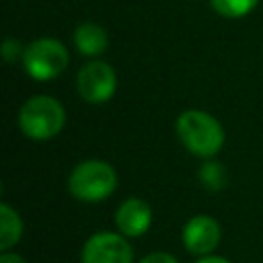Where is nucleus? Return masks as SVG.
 I'll use <instances>...</instances> for the list:
<instances>
[{
  "mask_svg": "<svg viewBox=\"0 0 263 263\" xmlns=\"http://www.w3.org/2000/svg\"><path fill=\"white\" fill-rule=\"evenodd\" d=\"M80 263H134V251L127 242V236L121 232H95L90 238H86Z\"/></svg>",
  "mask_w": 263,
  "mask_h": 263,
  "instance_id": "nucleus-6",
  "label": "nucleus"
},
{
  "mask_svg": "<svg viewBox=\"0 0 263 263\" xmlns=\"http://www.w3.org/2000/svg\"><path fill=\"white\" fill-rule=\"evenodd\" d=\"M23 51H25V47H21L18 39L6 37V39L2 41V58H4L6 64H12V62H16V60H23Z\"/></svg>",
  "mask_w": 263,
  "mask_h": 263,
  "instance_id": "nucleus-13",
  "label": "nucleus"
},
{
  "mask_svg": "<svg viewBox=\"0 0 263 263\" xmlns=\"http://www.w3.org/2000/svg\"><path fill=\"white\" fill-rule=\"evenodd\" d=\"M115 88H117V74L111 64L103 60H90L78 70L76 90L86 103L90 105L107 103L115 95Z\"/></svg>",
  "mask_w": 263,
  "mask_h": 263,
  "instance_id": "nucleus-5",
  "label": "nucleus"
},
{
  "mask_svg": "<svg viewBox=\"0 0 263 263\" xmlns=\"http://www.w3.org/2000/svg\"><path fill=\"white\" fill-rule=\"evenodd\" d=\"M212 8L228 18H240L247 16L249 12L255 10V6L259 4V0H210Z\"/></svg>",
  "mask_w": 263,
  "mask_h": 263,
  "instance_id": "nucleus-12",
  "label": "nucleus"
},
{
  "mask_svg": "<svg viewBox=\"0 0 263 263\" xmlns=\"http://www.w3.org/2000/svg\"><path fill=\"white\" fill-rule=\"evenodd\" d=\"M175 132L179 142L195 156L212 158L224 146V127L222 123L199 109L183 111L175 121Z\"/></svg>",
  "mask_w": 263,
  "mask_h": 263,
  "instance_id": "nucleus-1",
  "label": "nucleus"
},
{
  "mask_svg": "<svg viewBox=\"0 0 263 263\" xmlns=\"http://www.w3.org/2000/svg\"><path fill=\"white\" fill-rule=\"evenodd\" d=\"M0 263H27L21 255H16V253H10V251H2V255H0Z\"/></svg>",
  "mask_w": 263,
  "mask_h": 263,
  "instance_id": "nucleus-15",
  "label": "nucleus"
},
{
  "mask_svg": "<svg viewBox=\"0 0 263 263\" xmlns=\"http://www.w3.org/2000/svg\"><path fill=\"white\" fill-rule=\"evenodd\" d=\"M66 125V109L64 105L49 97L37 95L23 103L18 111V127L21 132L37 142H45L58 136Z\"/></svg>",
  "mask_w": 263,
  "mask_h": 263,
  "instance_id": "nucleus-2",
  "label": "nucleus"
},
{
  "mask_svg": "<svg viewBox=\"0 0 263 263\" xmlns=\"http://www.w3.org/2000/svg\"><path fill=\"white\" fill-rule=\"evenodd\" d=\"M181 238L185 249L191 255L203 257L216 251V247L220 245L222 238V230L216 218L205 216V214H197L193 218H189L181 230Z\"/></svg>",
  "mask_w": 263,
  "mask_h": 263,
  "instance_id": "nucleus-7",
  "label": "nucleus"
},
{
  "mask_svg": "<svg viewBox=\"0 0 263 263\" xmlns=\"http://www.w3.org/2000/svg\"><path fill=\"white\" fill-rule=\"evenodd\" d=\"M74 45H76L78 53H82L86 58H95L107 49L109 37H107V31L99 23L84 21L74 29Z\"/></svg>",
  "mask_w": 263,
  "mask_h": 263,
  "instance_id": "nucleus-9",
  "label": "nucleus"
},
{
  "mask_svg": "<svg viewBox=\"0 0 263 263\" xmlns=\"http://www.w3.org/2000/svg\"><path fill=\"white\" fill-rule=\"evenodd\" d=\"M23 236V220L10 203H0V251H10Z\"/></svg>",
  "mask_w": 263,
  "mask_h": 263,
  "instance_id": "nucleus-10",
  "label": "nucleus"
},
{
  "mask_svg": "<svg viewBox=\"0 0 263 263\" xmlns=\"http://www.w3.org/2000/svg\"><path fill=\"white\" fill-rule=\"evenodd\" d=\"M117 187V173L105 160H82L78 162L70 177L68 189L80 201H103L107 199Z\"/></svg>",
  "mask_w": 263,
  "mask_h": 263,
  "instance_id": "nucleus-3",
  "label": "nucleus"
},
{
  "mask_svg": "<svg viewBox=\"0 0 263 263\" xmlns=\"http://www.w3.org/2000/svg\"><path fill=\"white\" fill-rule=\"evenodd\" d=\"M115 224L119 232L127 238H138L148 232L152 224V210L148 201L140 197H127L115 210Z\"/></svg>",
  "mask_w": 263,
  "mask_h": 263,
  "instance_id": "nucleus-8",
  "label": "nucleus"
},
{
  "mask_svg": "<svg viewBox=\"0 0 263 263\" xmlns=\"http://www.w3.org/2000/svg\"><path fill=\"white\" fill-rule=\"evenodd\" d=\"M199 181L210 191H222L228 183V175H226L224 164H220L218 160H205L199 168Z\"/></svg>",
  "mask_w": 263,
  "mask_h": 263,
  "instance_id": "nucleus-11",
  "label": "nucleus"
},
{
  "mask_svg": "<svg viewBox=\"0 0 263 263\" xmlns=\"http://www.w3.org/2000/svg\"><path fill=\"white\" fill-rule=\"evenodd\" d=\"M195 263H230V261L224 259V257H218V255H203V257H199Z\"/></svg>",
  "mask_w": 263,
  "mask_h": 263,
  "instance_id": "nucleus-16",
  "label": "nucleus"
},
{
  "mask_svg": "<svg viewBox=\"0 0 263 263\" xmlns=\"http://www.w3.org/2000/svg\"><path fill=\"white\" fill-rule=\"evenodd\" d=\"M70 55L66 45L55 37H39L25 45L23 66L33 80L47 82L58 78L68 68Z\"/></svg>",
  "mask_w": 263,
  "mask_h": 263,
  "instance_id": "nucleus-4",
  "label": "nucleus"
},
{
  "mask_svg": "<svg viewBox=\"0 0 263 263\" xmlns=\"http://www.w3.org/2000/svg\"><path fill=\"white\" fill-rule=\"evenodd\" d=\"M140 263H179V261H177V257H175V255H171V253L156 251V253L146 255V257H144Z\"/></svg>",
  "mask_w": 263,
  "mask_h": 263,
  "instance_id": "nucleus-14",
  "label": "nucleus"
}]
</instances>
